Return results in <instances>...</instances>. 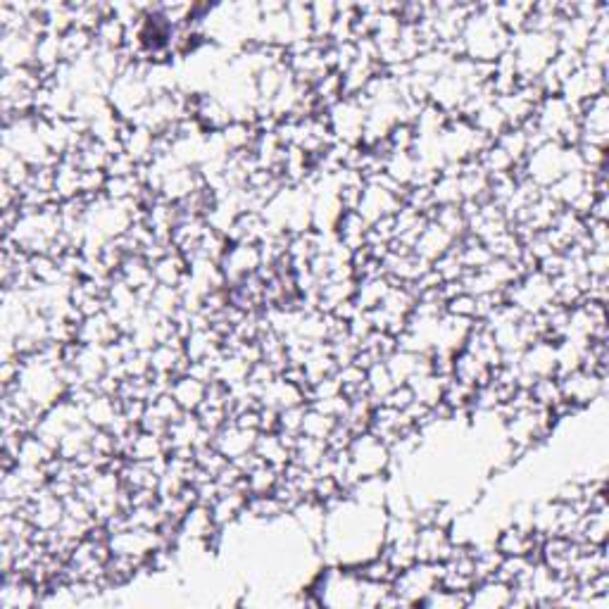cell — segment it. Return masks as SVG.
<instances>
[{
	"mask_svg": "<svg viewBox=\"0 0 609 609\" xmlns=\"http://www.w3.org/2000/svg\"><path fill=\"white\" fill-rule=\"evenodd\" d=\"M362 586L364 579L360 576V571L334 564V567H329L317 576L310 593L315 595L319 607L350 609L362 607Z\"/></svg>",
	"mask_w": 609,
	"mask_h": 609,
	"instance_id": "6da1fadb",
	"label": "cell"
},
{
	"mask_svg": "<svg viewBox=\"0 0 609 609\" xmlns=\"http://www.w3.org/2000/svg\"><path fill=\"white\" fill-rule=\"evenodd\" d=\"M443 562H414L412 567L398 571L393 579V593L405 602V607L422 605L433 588L441 586Z\"/></svg>",
	"mask_w": 609,
	"mask_h": 609,
	"instance_id": "7a4b0ae2",
	"label": "cell"
},
{
	"mask_svg": "<svg viewBox=\"0 0 609 609\" xmlns=\"http://www.w3.org/2000/svg\"><path fill=\"white\" fill-rule=\"evenodd\" d=\"M222 274L231 284H241L243 279L257 274V267H262V253L257 243H231L222 257Z\"/></svg>",
	"mask_w": 609,
	"mask_h": 609,
	"instance_id": "3957f363",
	"label": "cell"
},
{
	"mask_svg": "<svg viewBox=\"0 0 609 609\" xmlns=\"http://www.w3.org/2000/svg\"><path fill=\"white\" fill-rule=\"evenodd\" d=\"M455 548L450 538V529L438 524L419 526L417 538H414V552H417V562H445Z\"/></svg>",
	"mask_w": 609,
	"mask_h": 609,
	"instance_id": "277c9868",
	"label": "cell"
},
{
	"mask_svg": "<svg viewBox=\"0 0 609 609\" xmlns=\"http://www.w3.org/2000/svg\"><path fill=\"white\" fill-rule=\"evenodd\" d=\"M510 600H512L510 583L500 579H486L479 581L472 590H469L467 607H483V609L510 607Z\"/></svg>",
	"mask_w": 609,
	"mask_h": 609,
	"instance_id": "5b68a950",
	"label": "cell"
},
{
	"mask_svg": "<svg viewBox=\"0 0 609 609\" xmlns=\"http://www.w3.org/2000/svg\"><path fill=\"white\" fill-rule=\"evenodd\" d=\"M169 393H172V398L177 400L179 407L184 412H198V407L203 405V400L207 395V384L198 381L196 376L184 374V376H177V379L172 381Z\"/></svg>",
	"mask_w": 609,
	"mask_h": 609,
	"instance_id": "8992f818",
	"label": "cell"
},
{
	"mask_svg": "<svg viewBox=\"0 0 609 609\" xmlns=\"http://www.w3.org/2000/svg\"><path fill=\"white\" fill-rule=\"evenodd\" d=\"M338 424V419L329 417V414L319 412L315 410V407L307 405V412H305V419H303V436H310V438H317V441H326L329 438V433L334 431V426Z\"/></svg>",
	"mask_w": 609,
	"mask_h": 609,
	"instance_id": "52a82bcc",
	"label": "cell"
}]
</instances>
